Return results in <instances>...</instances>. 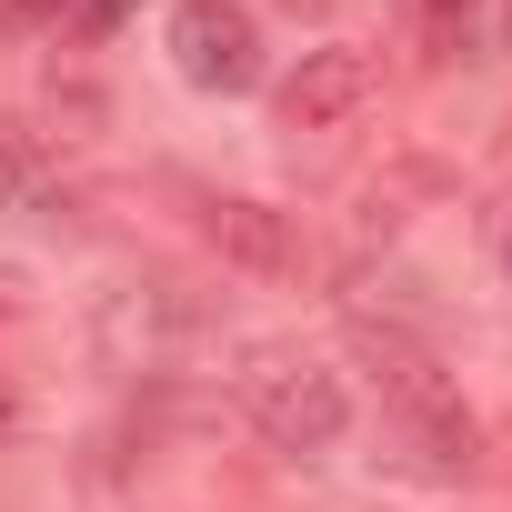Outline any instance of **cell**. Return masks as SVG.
I'll return each instance as SVG.
<instances>
[{
  "label": "cell",
  "mask_w": 512,
  "mask_h": 512,
  "mask_svg": "<svg viewBox=\"0 0 512 512\" xmlns=\"http://www.w3.org/2000/svg\"><path fill=\"white\" fill-rule=\"evenodd\" d=\"M352 362H362V382H372V402H382L392 452H402L422 482H472V472H482V422H472V402H462V372H452L422 332H402V322H352Z\"/></svg>",
  "instance_id": "obj_1"
},
{
  "label": "cell",
  "mask_w": 512,
  "mask_h": 512,
  "mask_svg": "<svg viewBox=\"0 0 512 512\" xmlns=\"http://www.w3.org/2000/svg\"><path fill=\"white\" fill-rule=\"evenodd\" d=\"M231 402H241V422L262 432L272 452H332L342 432H352V382L332 372V362H312V352H292V342H262V352H241V372H231Z\"/></svg>",
  "instance_id": "obj_2"
},
{
  "label": "cell",
  "mask_w": 512,
  "mask_h": 512,
  "mask_svg": "<svg viewBox=\"0 0 512 512\" xmlns=\"http://www.w3.org/2000/svg\"><path fill=\"white\" fill-rule=\"evenodd\" d=\"M161 51H171V71H181L201 101H241V91H262V81H272L262 11H251V0H171Z\"/></svg>",
  "instance_id": "obj_3"
},
{
  "label": "cell",
  "mask_w": 512,
  "mask_h": 512,
  "mask_svg": "<svg viewBox=\"0 0 512 512\" xmlns=\"http://www.w3.org/2000/svg\"><path fill=\"white\" fill-rule=\"evenodd\" d=\"M372 91H382V51L372 41H322L272 81V121L282 131H342V121L372 111Z\"/></svg>",
  "instance_id": "obj_4"
},
{
  "label": "cell",
  "mask_w": 512,
  "mask_h": 512,
  "mask_svg": "<svg viewBox=\"0 0 512 512\" xmlns=\"http://www.w3.org/2000/svg\"><path fill=\"white\" fill-rule=\"evenodd\" d=\"M201 231H211L221 262L251 272V282H292L302 272V231L282 211H262V201H201Z\"/></svg>",
  "instance_id": "obj_5"
},
{
  "label": "cell",
  "mask_w": 512,
  "mask_h": 512,
  "mask_svg": "<svg viewBox=\"0 0 512 512\" xmlns=\"http://www.w3.org/2000/svg\"><path fill=\"white\" fill-rule=\"evenodd\" d=\"M472 31H482V0H422V11H412L422 61H462V51H472Z\"/></svg>",
  "instance_id": "obj_6"
},
{
  "label": "cell",
  "mask_w": 512,
  "mask_h": 512,
  "mask_svg": "<svg viewBox=\"0 0 512 512\" xmlns=\"http://www.w3.org/2000/svg\"><path fill=\"white\" fill-rule=\"evenodd\" d=\"M131 11H141V0H51V31H71V41H111Z\"/></svg>",
  "instance_id": "obj_7"
},
{
  "label": "cell",
  "mask_w": 512,
  "mask_h": 512,
  "mask_svg": "<svg viewBox=\"0 0 512 512\" xmlns=\"http://www.w3.org/2000/svg\"><path fill=\"white\" fill-rule=\"evenodd\" d=\"M21 181H31V141H21V131H0V201H11Z\"/></svg>",
  "instance_id": "obj_8"
},
{
  "label": "cell",
  "mask_w": 512,
  "mask_h": 512,
  "mask_svg": "<svg viewBox=\"0 0 512 512\" xmlns=\"http://www.w3.org/2000/svg\"><path fill=\"white\" fill-rule=\"evenodd\" d=\"M21 422H31V402H21V382H11V372H0V442H11Z\"/></svg>",
  "instance_id": "obj_9"
},
{
  "label": "cell",
  "mask_w": 512,
  "mask_h": 512,
  "mask_svg": "<svg viewBox=\"0 0 512 512\" xmlns=\"http://www.w3.org/2000/svg\"><path fill=\"white\" fill-rule=\"evenodd\" d=\"M21 312V272H0V322H11Z\"/></svg>",
  "instance_id": "obj_10"
},
{
  "label": "cell",
  "mask_w": 512,
  "mask_h": 512,
  "mask_svg": "<svg viewBox=\"0 0 512 512\" xmlns=\"http://www.w3.org/2000/svg\"><path fill=\"white\" fill-rule=\"evenodd\" d=\"M492 251H502V282H512V211H502V241H492Z\"/></svg>",
  "instance_id": "obj_11"
},
{
  "label": "cell",
  "mask_w": 512,
  "mask_h": 512,
  "mask_svg": "<svg viewBox=\"0 0 512 512\" xmlns=\"http://www.w3.org/2000/svg\"><path fill=\"white\" fill-rule=\"evenodd\" d=\"M502 51H512V0H502Z\"/></svg>",
  "instance_id": "obj_12"
}]
</instances>
